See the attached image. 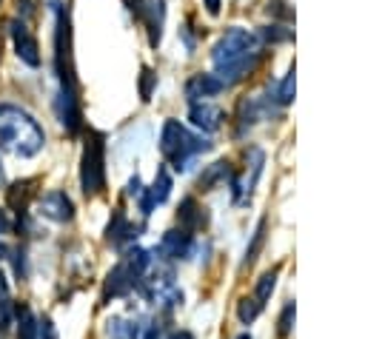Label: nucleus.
<instances>
[{"instance_id":"f704fd0d","label":"nucleus","mask_w":365,"mask_h":339,"mask_svg":"<svg viewBox=\"0 0 365 339\" xmlns=\"http://www.w3.org/2000/svg\"><path fill=\"white\" fill-rule=\"evenodd\" d=\"M0 185H3V162H0Z\"/></svg>"},{"instance_id":"dca6fc26","label":"nucleus","mask_w":365,"mask_h":339,"mask_svg":"<svg viewBox=\"0 0 365 339\" xmlns=\"http://www.w3.org/2000/svg\"><path fill=\"white\" fill-rule=\"evenodd\" d=\"M168 194H171V177H168L165 168H160L157 177H154V185L148 188V197L154 199V205H160V202L168 199Z\"/></svg>"},{"instance_id":"c85d7f7f","label":"nucleus","mask_w":365,"mask_h":339,"mask_svg":"<svg viewBox=\"0 0 365 339\" xmlns=\"http://www.w3.org/2000/svg\"><path fill=\"white\" fill-rule=\"evenodd\" d=\"M140 191H143V182H140V177L134 174V177L128 179V188H125V194H128V197H140Z\"/></svg>"},{"instance_id":"2f4dec72","label":"nucleus","mask_w":365,"mask_h":339,"mask_svg":"<svg viewBox=\"0 0 365 339\" xmlns=\"http://www.w3.org/2000/svg\"><path fill=\"white\" fill-rule=\"evenodd\" d=\"M202 3H205L208 14H220V0H202Z\"/></svg>"},{"instance_id":"aec40b11","label":"nucleus","mask_w":365,"mask_h":339,"mask_svg":"<svg viewBox=\"0 0 365 339\" xmlns=\"http://www.w3.org/2000/svg\"><path fill=\"white\" fill-rule=\"evenodd\" d=\"M259 37H262L265 43H288V40L294 37V31L274 23V26H262V28H259Z\"/></svg>"},{"instance_id":"7c9ffc66","label":"nucleus","mask_w":365,"mask_h":339,"mask_svg":"<svg viewBox=\"0 0 365 339\" xmlns=\"http://www.w3.org/2000/svg\"><path fill=\"white\" fill-rule=\"evenodd\" d=\"M11 231V219H9V214L0 208V234H9Z\"/></svg>"},{"instance_id":"bb28decb","label":"nucleus","mask_w":365,"mask_h":339,"mask_svg":"<svg viewBox=\"0 0 365 339\" xmlns=\"http://www.w3.org/2000/svg\"><path fill=\"white\" fill-rule=\"evenodd\" d=\"M268 14H277V17H282V20H291V17H294V11L285 9V0H271V3H268Z\"/></svg>"},{"instance_id":"f257e3e1","label":"nucleus","mask_w":365,"mask_h":339,"mask_svg":"<svg viewBox=\"0 0 365 339\" xmlns=\"http://www.w3.org/2000/svg\"><path fill=\"white\" fill-rule=\"evenodd\" d=\"M57 11V31H54V71L60 80L57 94V117L66 125L68 134L80 131V103H77V80L71 66V31H68V14L60 3H54Z\"/></svg>"},{"instance_id":"423d86ee","label":"nucleus","mask_w":365,"mask_h":339,"mask_svg":"<svg viewBox=\"0 0 365 339\" xmlns=\"http://www.w3.org/2000/svg\"><path fill=\"white\" fill-rule=\"evenodd\" d=\"M9 34H11V43H14L17 57H20L26 66L37 68V66H40V46H37L34 34L29 31V26H26L23 20H9Z\"/></svg>"},{"instance_id":"4468645a","label":"nucleus","mask_w":365,"mask_h":339,"mask_svg":"<svg viewBox=\"0 0 365 339\" xmlns=\"http://www.w3.org/2000/svg\"><path fill=\"white\" fill-rule=\"evenodd\" d=\"M205 222V214H202V208H200V202L194 199V197H185L182 202H180V225H182V231H197L200 225Z\"/></svg>"},{"instance_id":"4be33fe9","label":"nucleus","mask_w":365,"mask_h":339,"mask_svg":"<svg viewBox=\"0 0 365 339\" xmlns=\"http://www.w3.org/2000/svg\"><path fill=\"white\" fill-rule=\"evenodd\" d=\"M274 288H277V271H265V273L259 276V282H257V302L262 305V302L274 293Z\"/></svg>"},{"instance_id":"cd10ccee","label":"nucleus","mask_w":365,"mask_h":339,"mask_svg":"<svg viewBox=\"0 0 365 339\" xmlns=\"http://www.w3.org/2000/svg\"><path fill=\"white\" fill-rule=\"evenodd\" d=\"M37 339H57V330H54L51 319H40L37 322Z\"/></svg>"},{"instance_id":"b1692460","label":"nucleus","mask_w":365,"mask_h":339,"mask_svg":"<svg viewBox=\"0 0 365 339\" xmlns=\"http://www.w3.org/2000/svg\"><path fill=\"white\" fill-rule=\"evenodd\" d=\"M294 313H297V305L294 302H285V308H282V313H279V328H277V333L285 339L288 333H291V328H294Z\"/></svg>"},{"instance_id":"7ed1b4c3","label":"nucleus","mask_w":365,"mask_h":339,"mask_svg":"<svg viewBox=\"0 0 365 339\" xmlns=\"http://www.w3.org/2000/svg\"><path fill=\"white\" fill-rule=\"evenodd\" d=\"M43 145H46V134L40 122L20 105L0 103V148L17 157H34L43 151Z\"/></svg>"},{"instance_id":"393cba45","label":"nucleus","mask_w":365,"mask_h":339,"mask_svg":"<svg viewBox=\"0 0 365 339\" xmlns=\"http://www.w3.org/2000/svg\"><path fill=\"white\" fill-rule=\"evenodd\" d=\"M154 83H157V74L145 66L143 74H140V97L143 100H151V91H154Z\"/></svg>"},{"instance_id":"412c9836","label":"nucleus","mask_w":365,"mask_h":339,"mask_svg":"<svg viewBox=\"0 0 365 339\" xmlns=\"http://www.w3.org/2000/svg\"><path fill=\"white\" fill-rule=\"evenodd\" d=\"M277 103L279 105H291L294 103V66L288 68V74L282 77V83H279V88H277Z\"/></svg>"},{"instance_id":"72a5a7b5","label":"nucleus","mask_w":365,"mask_h":339,"mask_svg":"<svg viewBox=\"0 0 365 339\" xmlns=\"http://www.w3.org/2000/svg\"><path fill=\"white\" fill-rule=\"evenodd\" d=\"M6 256H9V248H6L3 242H0V259H6Z\"/></svg>"},{"instance_id":"39448f33","label":"nucleus","mask_w":365,"mask_h":339,"mask_svg":"<svg viewBox=\"0 0 365 339\" xmlns=\"http://www.w3.org/2000/svg\"><path fill=\"white\" fill-rule=\"evenodd\" d=\"M80 185L86 197H97L106 188V137L100 131H91L86 137L80 160Z\"/></svg>"},{"instance_id":"f8f14e48","label":"nucleus","mask_w":365,"mask_h":339,"mask_svg":"<svg viewBox=\"0 0 365 339\" xmlns=\"http://www.w3.org/2000/svg\"><path fill=\"white\" fill-rule=\"evenodd\" d=\"M188 120L202 128V131H217L220 122H222V111L211 103H191V111H188Z\"/></svg>"},{"instance_id":"a878e982","label":"nucleus","mask_w":365,"mask_h":339,"mask_svg":"<svg viewBox=\"0 0 365 339\" xmlns=\"http://www.w3.org/2000/svg\"><path fill=\"white\" fill-rule=\"evenodd\" d=\"M108 336L111 339H128V325L123 319H111L108 322Z\"/></svg>"},{"instance_id":"f03ea898","label":"nucleus","mask_w":365,"mask_h":339,"mask_svg":"<svg viewBox=\"0 0 365 339\" xmlns=\"http://www.w3.org/2000/svg\"><path fill=\"white\" fill-rule=\"evenodd\" d=\"M259 57H262V51L257 48V34H251L248 28H240V26L225 28V34L211 48V60H214V68H217L214 74L225 85L248 77L257 68Z\"/></svg>"},{"instance_id":"0eeeda50","label":"nucleus","mask_w":365,"mask_h":339,"mask_svg":"<svg viewBox=\"0 0 365 339\" xmlns=\"http://www.w3.org/2000/svg\"><path fill=\"white\" fill-rule=\"evenodd\" d=\"M140 20L148 31V43L157 48L163 40V23H165V6L163 0H140Z\"/></svg>"},{"instance_id":"c9c22d12","label":"nucleus","mask_w":365,"mask_h":339,"mask_svg":"<svg viewBox=\"0 0 365 339\" xmlns=\"http://www.w3.org/2000/svg\"><path fill=\"white\" fill-rule=\"evenodd\" d=\"M237 339H251V336H248V333H242V336H237Z\"/></svg>"},{"instance_id":"473e14b6","label":"nucleus","mask_w":365,"mask_h":339,"mask_svg":"<svg viewBox=\"0 0 365 339\" xmlns=\"http://www.w3.org/2000/svg\"><path fill=\"white\" fill-rule=\"evenodd\" d=\"M171 339H194V336H191V333H185V330H182V333H174V336H171Z\"/></svg>"},{"instance_id":"20e7f679","label":"nucleus","mask_w":365,"mask_h":339,"mask_svg":"<svg viewBox=\"0 0 365 339\" xmlns=\"http://www.w3.org/2000/svg\"><path fill=\"white\" fill-rule=\"evenodd\" d=\"M208 145H211V142H205V140L188 134L177 120H165V125H163V131H160V151H163V157L171 162V168H177V171H185L188 162H191L197 154L208 151Z\"/></svg>"},{"instance_id":"c756f323","label":"nucleus","mask_w":365,"mask_h":339,"mask_svg":"<svg viewBox=\"0 0 365 339\" xmlns=\"http://www.w3.org/2000/svg\"><path fill=\"white\" fill-rule=\"evenodd\" d=\"M9 302V282H6V276L0 273V305H6Z\"/></svg>"},{"instance_id":"1a4fd4ad","label":"nucleus","mask_w":365,"mask_h":339,"mask_svg":"<svg viewBox=\"0 0 365 339\" xmlns=\"http://www.w3.org/2000/svg\"><path fill=\"white\" fill-rule=\"evenodd\" d=\"M137 282H140V276H137L125 262H117V265L108 271V276H106L103 299H108V296H125Z\"/></svg>"},{"instance_id":"ddd939ff","label":"nucleus","mask_w":365,"mask_h":339,"mask_svg":"<svg viewBox=\"0 0 365 339\" xmlns=\"http://www.w3.org/2000/svg\"><path fill=\"white\" fill-rule=\"evenodd\" d=\"M137 236V228L125 219V214L117 208L114 211V217H111V222H108V228H106V242H111V245H123V242H128V239H134Z\"/></svg>"},{"instance_id":"9b49d317","label":"nucleus","mask_w":365,"mask_h":339,"mask_svg":"<svg viewBox=\"0 0 365 339\" xmlns=\"http://www.w3.org/2000/svg\"><path fill=\"white\" fill-rule=\"evenodd\" d=\"M165 259H182L191 251V234L188 231H165L157 248Z\"/></svg>"},{"instance_id":"f3484780","label":"nucleus","mask_w":365,"mask_h":339,"mask_svg":"<svg viewBox=\"0 0 365 339\" xmlns=\"http://www.w3.org/2000/svg\"><path fill=\"white\" fill-rule=\"evenodd\" d=\"M17 339H37V319L26 305L17 311Z\"/></svg>"},{"instance_id":"6ab92c4d","label":"nucleus","mask_w":365,"mask_h":339,"mask_svg":"<svg viewBox=\"0 0 365 339\" xmlns=\"http://www.w3.org/2000/svg\"><path fill=\"white\" fill-rule=\"evenodd\" d=\"M262 242H265V222H259V225H257V231H254V236H251V245H248V251H245L242 268L254 265V259H257V256H259V251H262Z\"/></svg>"},{"instance_id":"9d476101","label":"nucleus","mask_w":365,"mask_h":339,"mask_svg":"<svg viewBox=\"0 0 365 339\" xmlns=\"http://www.w3.org/2000/svg\"><path fill=\"white\" fill-rule=\"evenodd\" d=\"M222 88H225V83L217 74H197L185 83V97H188V103H200L202 97H214Z\"/></svg>"},{"instance_id":"6e6552de","label":"nucleus","mask_w":365,"mask_h":339,"mask_svg":"<svg viewBox=\"0 0 365 339\" xmlns=\"http://www.w3.org/2000/svg\"><path fill=\"white\" fill-rule=\"evenodd\" d=\"M40 214L48 217L51 222H68L74 217V202L63 194V191H48L40 197Z\"/></svg>"},{"instance_id":"a211bd4d","label":"nucleus","mask_w":365,"mask_h":339,"mask_svg":"<svg viewBox=\"0 0 365 339\" xmlns=\"http://www.w3.org/2000/svg\"><path fill=\"white\" fill-rule=\"evenodd\" d=\"M225 177H228V162H225V160H217V162H211L208 171L200 177V188L208 191V188H214L217 182H222Z\"/></svg>"},{"instance_id":"2eb2a0df","label":"nucleus","mask_w":365,"mask_h":339,"mask_svg":"<svg viewBox=\"0 0 365 339\" xmlns=\"http://www.w3.org/2000/svg\"><path fill=\"white\" fill-rule=\"evenodd\" d=\"M34 185H37V179H17V182H11V188H9V205L23 214L29 208V199L34 197Z\"/></svg>"},{"instance_id":"5701e85b","label":"nucleus","mask_w":365,"mask_h":339,"mask_svg":"<svg viewBox=\"0 0 365 339\" xmlns=\"http://www.w3.org/2000/svg\"><path fill=\"white\" fill-rule=\"evenodd\" d=\"M259 308H262V305H259L257 299H248V296H245V299H240V305H237V316H240V322L251 325V322L259 316Z\"/></svg>"}]
</instances>
